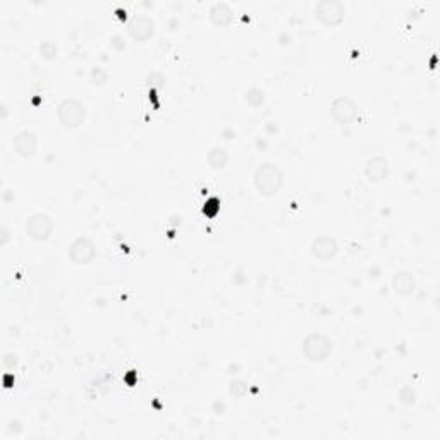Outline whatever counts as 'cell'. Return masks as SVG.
Segmentation results:
<instances>
[{"label":"cell","mask_w":440,"mask_h":440,"mask_svg":"<svg viewBox=\"0 0 440 440\" xmlns=\"http://www.w3.org/2000/svg\"><path fill=\"white\" fill-rule=\"evenodd\" d=\"M392 289H394L397 296L408 298V296L414 294V291H416V279L413 277L411 272L399 270V272L392 275Z\"/></svg>","instance_id":"7c38bea8"},{"label":"cell","mask_w":440,"mask_h":440,"mask_svg":"<svg viewBox=\"0 0 440 440\" xmlns=\"http://www.w3.org/2000/svg\"><path fill=\"white\" fill-rule=\"evenodd\" d=\"M315 12V18L320 21L321 24H327V26H337L341 24L346 18V6L339 0H319L313 7Z\"/></svg>","instance_id":"8992f818"},{"label":"cell","mask_w":440,"mask_h":440,"mask_svg":"<svg viewBox=\"0 0 440 440\" xmlns=\"http://www.w3.org/2000/svg\"><path fill=\"white\" fill-rule=\"evenodd\" d=\"M363 174L370 183H382L389 176V160L382 155L371 156L365 162Z\"/></svg>","instance_id":"8fae6325"},{"label":"cell","mask_w":440,"mask_h":440,"mask_svg":"<svg viewBox=\"0 0 440 440\" xmlns=\"http://www.w3.org/2000/svg\"><path fill=\"white\" fill-rule=\"evenodd\" d=\"M253 184H255V189L261 196L270 198L281 191L282 184H284V172L281 171L277 164L264 162L255 169Z\"/></svg>","instance_id":"6da1fadb"},{"label":"cell","mask_w":440,"mask_h":440,"mask_svg":"<svg viewBox=\"0 0 440 440\" xmlns=\"http://www.w3.org/2000/svg\"><path fill=\"white\" fill-rule=\"evenodd\" d=\"M304 358L311 363L327 361L334 353V341L321 332H311L301 342Z\"/></svg>","instance_id":"7a4b0ae2"},{"label":"cell","mask_w":440,"mask_h":440,"mask_svg":"<svg viewBox=\"0 0 440 440\" xmlns=\"http://www.w3.org/2000/svg\"><path fill=\"white\" fill-rule=\"evenodd\" d=\"M57 119L66 129H76L86 121V105L78 99H64L57 107Z\"/></svg>","instance_id":"3957f363"},{"label":"cell","mask_w":440,"mask_h":440,"mask_svg":"<svg viewBox=\"0 0 440 440\" xmlns=\"http://www.w3.org/2000/svg\"><path fill=\"white\" fill-rule=\"evenodd\" d=\"M266 100V93L261 90V88H249V90L244 93V101H246L248 105H251V107H261V105L265 104Z\"/></svg>","instance_id":"9a60e30c"},{"label":"cell","mask_w":440,"mask_h":440,"mask_svg":"<svg viewBox=\"0 0 440 440\" xmlns=\"http://www.w3.org/2000/svg\"><path fill=\"white\" fill-rule=\"evenodd\" d=\"M206 162L214 171H222L229 162V154L220 146H211L210 151L206 154Z\"/></svg>","instance_id":"5bb4252c"},{"label":"cell","mask_w":440,"mask_h":440,"mask_svg":"<svg viewBox=\"0 0 440 440\" xmlns=\"http://www.w3.org/2000/svg\"><path fill=\"white\" fill-rule=\"evenodd\" d=\"M128 33L134 41L145 44L155 35V21L148 14H134L128 23Z\"/></svg>","instance_id":"ba28073f"},{"label":"cell","mask_w":440,"mask_h":440,"mask_svg":"<svg viewBox=\"0 0 440 440\" xmlns=\"http://www.w3.org/2000/svg\"><path fill=\"white\" fill-rule=\"evenodd\" d=\"M330 116L339 126H351L359 119V107L351 96H336L330 104Z\"/></svg>","instance_id":"5b68a950"},{"label":"cell","mask_w":440,"mask_h":440,"mask_svg":"<svg viewBox=\"0 0 440 440\" xmlns=\"http://www.w3.org/2000/svg\"><path fill=\"white\" fill-rule=\"evenodd\" d=\"M55 224L54 219L44 211H36L31 214L24 222V232L29 239L36 241V243H45L54 234Z\"/></svg>","instance_id":"277c9868"},{"label":"cell","mask_w":440,"mask_h":440,"mask_svg":"<svg viewBox=\"0 0 440 440\" xmlns=\"http://www.w3.org/2000/svg\"><path fill=\"white\" fill-rule=\"evenodd\" d=\"M96 244L86 236H78L69 246V258L74 265H88L95 260Z\"/></svg>","instance_id":"52a82bcc"},{"label":"cell","mask_w":440,"mask_h":440,"mask_svg":"<svg viewBox=\"0 0 440 440\" xmlns=\"http://www.w3.org/2000/svg\"><path fill=\"white\" fill-rule=\"evenodd\" d=\"M38 55H40L44 61H54L59 55V46L52 40H45L38 45Z\"/></svg>","instance_id":"2e32d148"},{"label":"cell","mask_w":440,"mask_h":440,"mask_svg":"<svg viewBox=\"0 0 440 440\" xmlns=\"http://www.w3.org/2000/svg\"><path fill=\"white\" fill-rule=\"evenodd\" d=\"M12 148H14V151L21 159H31V156H35L38 150L36 134L28 129L19 131V133H16L14 138H12Z\"/></svg>","instance_id":"30bf717a"},{"label":"cell","mask_w":440,"mask_h":440,"mask_svg":"<svg viewBox=\"0 0 440 440\" xmlns=\"http://www.w3.org/2000/svg\"><path fill=\"white\" fill-rule=\"evenodd\" d=\"M209 18L215 26H229L232 18H234V11H232V7L227 2H215L210 6Z\"/></svg>","instance_id":"4fadbf2b"},{"label":"cell","mask_w":440,"mask_h":440,"mask_svg":"<svg viewBox=\"0 0 440 440\" xmlns=\"http://www.w3.org/2000/svg\"><path fill=\"white\" fill-rule=\"evenodd\" d=\"M310 253L313 258H316V260L330 261L337 256V253H339V243H337L336 238H332V236L329 234L316 236L310 244Z\"/></svg>","instance_id":"9c48e42d"}]
</instances>
